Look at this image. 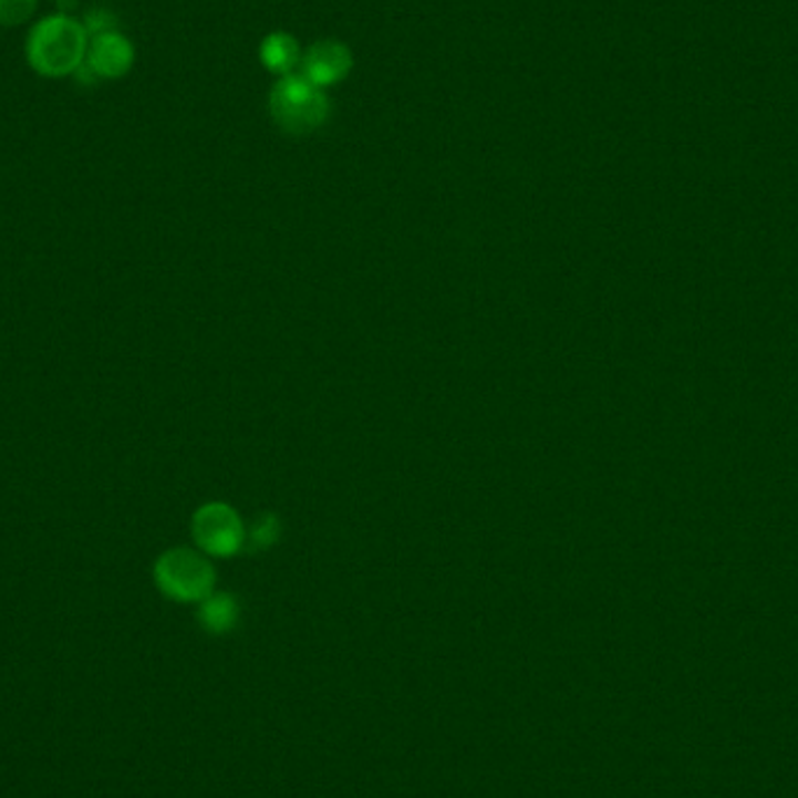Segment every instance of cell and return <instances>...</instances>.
Segmentation results:
<instances>
[{"label": "cell", "instance_id": "cell-7", "mask_svg": "<svg viewBox=\"0 0 798 798\" xmlns=\"http://www.w3.org/2000/svg\"><path fill=\"white\" fill-rule=\"evenodd\" d=\"M199 619L210 633H227L239 621V605L229 593H210L201 600Z\"/></svg>", "mask_w": 798, "mask_h": 798}, {"label": "cell", "instance_id": "cell-6", "mask_svg": "<svg viewBox=\"0 0 798 798\" xmlns=\"http://www.w3.org/2000/svg\"><path fill=\"white\" fill-rule=\"evenodd\" d=\"M84 63L99 80H117L134 66V45L120 31L90 38V50Z\"/></svg>", "mask_w": 798, "mask_h": 798}, {"label": "cell", "instance_id": "cell-10", "mask_svg": "<svg viewBox=\"0 0 798 798\" xmlns=\"http://www.w3.org/2000/svg\"><path fill=\"white\" fill-rule=\"evenodd\" d=\"M278 537H280V524H278L276 516L269 514V511L262 514L260 519L255 521V526L250 528V542L257 549L273 547L278 542Z\"/></svg>", "mask_w": 798, "mask_h": 798}, {"label": "cell", "instance_id": "cell-11", "mask_svg": "<svg viewBox=\"0 0 798 798\" xmlns=\"http://www.w3.org/2000/svg\"><path fill=\"white\" fill-rule=\"evenodd\" d=\"M82 27L87 29L90 38L111 33V31H120L117 29V17L107 8H92L87 14H84Z\"/></svg>", "mask_w": 798, "mask_h": 798}, {"label": "cell", "instance_id": "cell-2", "mask_svg": "<svg viewBox=\"0 0 798 798\" xmlns=\"http://www.w3.org/2000/svg\"><path fill=\"white\" fill-rule=\"evenodd\" d=\"M271 115L290 134H307L330 115V101L320 87L301 75H286L269 96Z\"/></svg>", "mask_w": 798, "mask_h": 798}, {"label": "cell", "instance_id": "cell-4", "mask_svg": "<svg viewBox=\"0 0 798 798\" xmlns=\"http://www.w3.org/2000/svg\"><path fill=\"white\" fill-rule=\"evenodd\" d=\"M191 537L206 556L227 558L246 545V528L234 507L208 502L191 516Z\"/></svg>", "mask_w": 798, "mask_h": 798}, {"label": "cell", "instance_id": "cell-12", "mask_svg": "<svg viewBox=\"0 0 798 798\" xmlns=\"http://www.w3.org/2000/svg\"><path fill=\"white\" fill-rule=\"evenodd\" d=\"M77 0H59V8H61V14H69L71 10H75Z\"/></svg>", "mask_w": 798, "mask_h": 798}, {"label": "cell", "instance_id": "cell-3", "mask_svg": "<svg viewBox=\"0 0 798 798\" xmlns=\"http://www.w3.org/2000/svg\"><path fill=\"white\" fill-rule=\"evenodd\" d=\"M157 589L176 602H201L213 593L215 570L210 560L194 549H168L155 563Z\"/></svg>", "mask_w": 798, "mask_h": 798}, {"label": "cell", "instance_id": "cell-5", "mask_svg": "<svg viewBox=\"0 0 798 798\" xmlns=\"http://www.w3.org/2000/svg\"><path fill=\"white\" fill-rule=\"evenodd\" d=\"M353 66L351 50L341 42H315L301 59V77H307L315 87H330V84L346 77Z\"/></svg>", "mask_w": 798, "mask_h": 798}, {"label": "cell", "instance_id": "cell-8", "mask_svg": "<svg viewBox=\"0 0 798 798\" xmlns=\"http://www.w3.org/2000/svg\"><path fill=\"white\" fill-rule=\"evenodd\" d=\"M262 61L269 71L280 73L283 77L290 75L299 61V48L294 38L286 33L269 35L262 45Z\"/></svg>", "mask_w": 798, "mask_h": 798}, {"label": "cell", "instance_id": "cell-9", "mask_svg": "<svg viewBox=\"0 0 798 798\" xmlns=\"http://www.w3.org/2000/svg\"><path fill=\"white\" fill-rule=\"evenodd\" d=\"M38 0H0V27H19L31 19Z\"/></svg>", "mask_w": 798, "mask_h": 798}, {"label": "cell", "instance_id": "cell-1", "mask_svg": "<svg viewBox=\"0 0 798 798\" xmlns=\"http://www.w3.org/2000/svg\"><path fill=\"white\" fill-rule=\"evenodd\" d=\"M90 33L71 14L40 19L27 40L29 66L42 77H66L87 59Z\"/></svg>", "mask_w": 798, "mask_h": 798}]
</instances>
